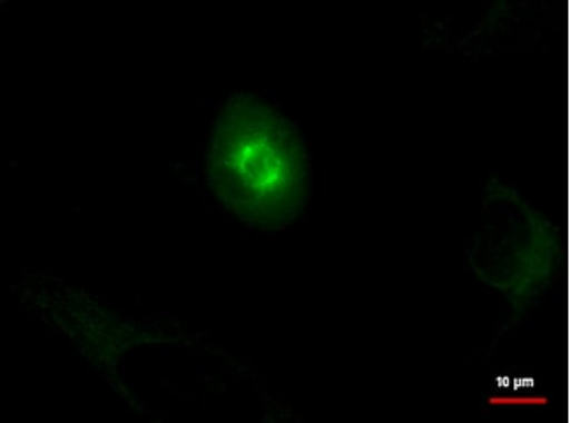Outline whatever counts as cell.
<instances>
[{
	"label": "cell",
	"instance_id": "1",
	"mask_svg": "<svg viewBox=\"0 0 570 423\" xmlns=\"http://www.w3.org/2000/svg\"><path fill=\"white\" fill-rule=\"evenodd\" d=\"M212 173L224 199L246 220L282 227L301 212L309 166L301 137L258 102L232 106L216 132Z\"/></svg>",
	"mask_w": 570,
	"mask_h": 423
}]
</instances>
